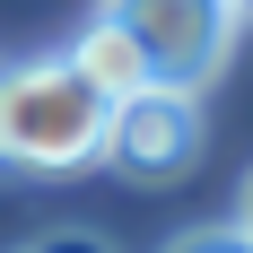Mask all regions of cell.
Returning <instances> with one entry per match:
<instances>
[{
    "label": "cell",
    "instance_id": "8992f818",
    "mask_svg": "<svg viewBox=\"0 0 253 253\" xmlns=\"http://www.w3.org/2000/svg\"><path fill=\"white\" fill-rule=\"evenodd\" d=\"M18 253H114L105 236H79V227H61V236H35V245H18Z\"/></svg>",
    "mask_w": 253,
    "mask_h": 253
},
{
    "label": "cell",
    "instance_id": "7a4b0ae2",
    "mask_svg": "<svg viewBox=\"0 0 253 253\" xmlns=\"http://www.w3.org/2000/svg\"><path fill=\"white\" fill-rule=\"evenodd\" d=\"M105 18L140 44L157 87H201L236 44V0H105Z\"/></svg>",
    "mask_w": 253,
    "mask_h": 253
},
{
    "label": "cell",
    "instance_id": "6da1fadb",
    "mask_svg": "<svg viewBox=\"0 0 253 253\" xmlns=\"http://www.w3.org/2000/svg\"><path fill=\"white\" fill-rule=\"evenodd\" d=\"M105 114H114V105H105L61 52H52V61H9V70H0V183L105 166Z\"/></svg>",
    "mask_w": 253,
    "mask_h": 253
},
{
    "label": "cell",
    "instance_id": "5b68a950",
    "mask_svg": "<svg viewBox=\"0 0 253 253\" xmlns=\"http://www.w3.org/2000/svg\"><path fill=\"white\" fill-rule=\"evenodd\" d=\"M166 253H253V245H245V227H192V236H175Z\"/></svg>",
    "mask_w": 253,
    "mask_h": 253
},
{
    "label": "cell",
    "instance_id": "277c9868",
    "mask_svg": "<svg viewBox=\"0 0 253 253\" xmlns=\"http://www.w3.org/2000/svg\"><path fill=\"white\" fill-rule=\"evenodd\" d=\"M61 61H70V70L87 79L105 105H123V96H140V87H157V79H149V61H140V44H131V35L105 18V9L70 35V52H61Z\"/></svg>",
    "mask_w": 253,
    "mask_h": 253
},
{
    "label": "cell",
    "instance_id": "3957f363",
    "mask_svg": "<svg viewBox=\"0 0 253 253\" xmlns=\"http://www.w3.org/2000/svg\"><path fill=\"white\" fill-rule=\"evenodd\" d=\"M210 123H201V96L192 87H140L105 114V166L131 183H166L201 157Z\"/></svg>",
    "mask_w": 253,
    "mask_h": 253
}]
</instances>
